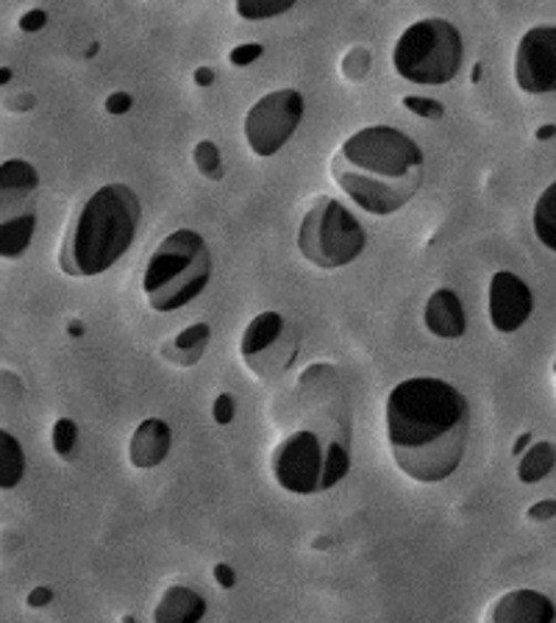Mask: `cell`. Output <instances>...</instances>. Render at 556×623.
Wrapping results in <instances>:
<instances>
[{"label": "cell", "instance_id": "cell-30", "mask_svg": "<svg viewBox=\"0 0 556 623\" xmlns=\"http://www.w3.org/2000/svg\"><path fill=\"white\" fill-rule=\"evenodd\" d=\"M251 56H259V48L256 45H251V48H248V51L231 53V59H234V62H248V59H251Z\"/></svg>", "mask_w": 556, "mask_h": 623}, {"label": "cell", "instance_id": "cell-32", "mask_svg": "<svg viewBox=\"0 0 556 623\" xmlns=\"http://www.w3.org/2000/svg\"><path fill=\"white\" fill-rule=\"evenodd\" d=\"M526 443H528V435H523V437H521V440H517V446H515V454H521V451H523V446H526Z\"/></svg>", "mask_w": 556, "mask_h": 623}, {"label": "cell", "instance_id": "cell-8", "mask_svg": "<svg viewBox=\"0 0 556 623\" xmlns=\"http://www.w3.org/2000/svg\"><path fill=\"white\" fill-rule=\"evenodd\" d=\"M40 218V173L31 162L0 159V259L29 251Z\"/></svg>", "mask_w": 556, "mask_h": 623}, {"label": "cell", "instance_id": "cell-16", "mask_svg": "<svg viewBox=\"0 0 556 623\" xmlns=\"http://www.w3.org/2000/svg\"><path fill=\"white\" fill-rule=\"evenodd\" d=\"M207 615V599L187 584L165 590L154 610V623H201Z\"/></svg>", "mask_w": 556, "mask_h": 623}, {"label": "cell", "instance_id": "cell-4", "mask_svg": "<svg viewBox=\"0 0 556 623\" xmlns=\"http://www.w3.org/2000/svg\"><path fill=\"white\" fill-rule=\"evenodd\" d=\"M212 279V251L192 229L167 235L150 253L143 273V292L156 312H176L196 301Z\"/></svg>", "mask_w": 556, "mask_h": 623}, {"label": "cell", "instance_id": "cell-22", "mask_svg": "<svg viewBox=\"0 0 556 623\" xmlns=\"http://www.w3.org/2000/svg\"><path fill=\"white\" fill-rule=\"evenodd\" d=\"M196 162H198V167L203 170V176H209V178H220L223 176V167H220V154H218V148H214L212 143H201L196 148Z\"/></svg>", "mask_w": 556, "mask_h": 623}, {"label": "cell", "instance_id": "cell-11", "mask_svg": "<svg viewBox=\"0 0 556 623\" xmlns=\"http://www.w3.org/2000/svg\"><path fill=\"white\" fill-rule=\"evenodd\" d=\"M515 81L528 95L556 92V25H537L517 42Z\"/></svg>", "mask_w": 556, "mask_h": 623}, {"label": "cell", "instance_id": "cell-13", "mask_svg": "<svg viewBox=\"0 0 556 623\" xmlns=\"http://www.w3.org/2000/svg\"><path fill=\"white\" fill-rule=\"evenodd\" d=\"M487 623H556V606L539 590H510L490 606Z\"/></svg>", "mask_w": 556, "mask_h": 623}, {"label": "cell", "instance_id": "cell-23", "mask_svg": "<svg viewBox=\"0 0 556 623\" xmlns=\"http://www.w3.org/2000/svg\"><path fill=\"white\" fill-rule=\"evenodd\" d=\"M290 7H293V3H248V0H240V3H237V12L248 20H259L270 18V14L287 12Z\"/></svg>", "mask_w": 556, "mask_h": 623}, {"label": "cell", "instance_id": "cell-15", "mask_svg": "<svg viewBox=\"0 0 556 623\" xmlns=\"http://www.w3.org/2000/svg\"><path fill=\"white\" fill-rule=\"evenodd\" d=\"M423 321L426 329L440 340H459L468 332L465 307H462L457 292L448 290V287L434 290V295L426 301Z\"/></svg>", "mask_w": 556, "mask_h": 623}, {"label": "cell", "instance_id": "cell-20", "mask_svg": "<svg viewBox=\"0 0 556 623\" xmlns=\"http://www.w3.org/2000/svg\"><path fill=\"white\" fill-rule=\"evenodd\" d=\"M534 235L548 251L556 253V181L543 189L534 206Z\"/></svg>", "mask_w": 556, "mask_h": 623}, {"label": "cell", "instance_id": "cell-9", "mask_svg": "<svg viewBox=\"0 0 556 623\" xmlns=\"http://www.w3.org/2000/svg\"><path fill=\"white\" fill-rule=\"evenodd\" d=\"M301 351V329L282 312H262L248 323L240 340L242 365L256 382L270 384L293 367Z\"/></svg>", "mask_w": 556, "mask_h": 623}, {"label": "cell", "instance_id": "cell-2", "mask_svg": "<svg viewBox=\"0 0 556 623\" xmlns=\"http://www.w3.org/2000/svg\"><path fill=\"white\" fill-rule=\"evenodd\" d=\"M426 159L409 134L392 126H367L339 145L332 159L337 187L370 215H396L418 195Z\"/></svg>", "mask_w": 556, "mask_h": 623}, {"label": "cell", "instance_id": "cell-14", "mask_svg": "<svg viewBox=\"0 0 556 623\" xmlns=\"http://www.w3.org/2000/svg\"><path fill=\"white\" fill-rule=\"evenodd\" d=\"M172 448V429L161 418H145L134 429L132 443H128V459L134 468L154 470L167 459Z\"/></svg>", "mask_w": 556, "mask_h": 623}, {"label": "cell", "instance_id": "cell-18", "mask_svg": "<svg viewBox=\"0 0 556 623\" xmlns=\"http://www.w3.org/2000/svg\"><path fill=\"white\" fill-rule=\"evenodd\" d=\"M25 476V451L12 432L0 429V490H14Z\"/></svg>", "mask_w": 556, "mask_h": 623}, {"label": "cell", "instance_id": "cell-5", "mask_svg": "<svg viewBox=\"0 0 556 623\" xmlns=\"http://www.w3.org/2000/svg\"><path fill=\"white\" fill-rule=\"evenodd\" d=\"M270 474L293 496L326 492L350 474V443L328 440L310 426H298L275 443Z\"/></svg>", "mask_w": 556, "mask_h": 623}, {"label": "cell", "instance_id": "cell-10", "mask_svg": "<svg viewBox=\"0 0 556 623\" xmlns=\"http://www.w3.org/2000/svg\"><path fill=\"white\" fill-rule=\"evenodd\" d=\"M304 121V97L298 90H275L251 106L245 117L248 145L256 156H273L293 139Z\"/></svg>", "mask_w": 556, "mask_h": 623}, {"label": "cell", "instance_id": "cell-21", "mask_svg": "<svg viewBox=\"0 0 556 623\" xmlns=\"http://www.w3.org/2000/svg\"><path fill=\"white\" fill-rule=\"evenodd\" d=\"M75 446H78V426L70 418H59L56 426H53V451L62 459H70Z\"/></svg>", "mask_w": 556, "mask_h": 623}, {"label": "cell", "instance_id": "cell-7", "mask_svg": "<svg viewBox=\"0 0 556 623\" xmlns=\"http://www.w3.org/2000/svg\"><path fill=\"white\" fill-rule=\"evenodd\" d=\"M367 235L359 220L334 198H317L298 229V248L315 268L339 270L361 257Z\"/></svg>", "mask_w": 556, "mask_h": 623}, {"label": "cell", "instance_id": "cell-1", "mask_svg": "<svg viewBox=\"0 0 556 623\" xmlns=\"http://www.w3.org/2000/svg\"><path fill=\"white\" fill-rule=\"evenodd\" d=\"M385 429L401 474L420 485H437L457 474L465 459L471 404L445 378H403L387 395Z\"/></svg>", "mask_w": 556, "mask_h": 623}, {"label": "cell", "instance_id": "cell-25", "mask_svg": "<svg viewBox=\"0 0 556 623\" xmlns=\"http://www.w3.org/2000/svg\"><path fill=\"white\" fill-rule=\"evenodd\" d=\"M214 418H218L220 426H225L234 418V398H231V395H220V398L214 401Z\"/></svg>", "mask_w": 556, "mask_h": 623}, {"label": "cell", "instance_id": "cell-29", "mask_svg": "<svg viewBox=\"0 0 556 623\" xmlns=\"http://www.w3.org/2000/svg\"><path fill=\"white\" fill-rule=\"evenodd\" d=\"M214 573H218V577H220V584H223V588H231V584H234V573H231L225 565L214 568Z\"/></svg>", "mask_w": 556, "mask_h": 623}, {"label": "cell", "instance_id": "cell-27", "mask_svg": "<svg viewBox=\"0 0 556 623\" xmlns=\"http://www.w3.org/2000/svg\"><path fill=\"white\" fill-rule=\"evenodd\" d=\"M45 20H48V14L45 12H31V14H25L23 18V31H36V29H42L45 25Z\"/></svg>", "mask_w": 556, "mask_h": 623}, {"label": "cell", "instance_id": "cell-24", "mask_svg": "<svg viewBox=\"0 0 556 623\" xmlns=\"http://www.w3.org/2000/svg\"><path fill=\"white\" fill-rule=\"evenodd\" d=\"M526 515H528V521H537V523L550 521V518H556V501L554 498H548V501L534 503V507H528Z\"/></svg>", "mask_w": 556, "mask_h": 623}, {"label": "cell", "instance_id": "cell-12", "mask_svg": "<svg viewBox=\"0 0 556 623\" xmlns=\"http://www.w3.org/2000/svg\"><path fill=\"white\" fill-rule=\"evenodd\" d=\"M534 312V295L521 276L499 270L490 279V323L495 332L512 334L528 323Z\"/></svg>", "mask_w": 556, "mask_h": 623}, {"label": "cell", "instance_id": "cell-3", "mask_svg": "<svg viewBox=\"0 0 556 623\" xmlns=\"http://www.w3.org/2000/svg\"><path fill=\"white\" fill-rule=\"evenodd\" d=\"M143 220V204L126 184H106L81 204L62 240L59 268L75 279L101 276L128 253Z\"/></svg>", "mask_w": 556, "mask_h": 623}, {"label": "cell", "instance_id": "cell-19", "mask_svg": "<svg viewBox=\"0 0 556 623\" xmlns=\"http://www.w3.org/2000/svg\"><path fill=\"white\" fill-rule=\"evenodd\" d=\"M556 468V446L554 443H534L517 463V479L523 485H537L550 470Z\"/></svg>", "mask_w": 556, "mask_h": 623}, {"label": "cell", "instance_id": "cell-17", "mask_svg": "<svg viewBox=\"0 0 556 623\" xmlns=\"http://www.w3.org/2000/svg\"><path fill=\"white\" fill-rule=\"evenodd\" d=\"M209 340H212V329H209V323L187 326L183 332H178L170 343L161 345V360L178 367L198 365V362L203 360V354H207Z\"/></svg>", "mask_w": 556, "mask_h": 623}, {"label": "cell", "instance_id": "cell-6", "mask_svg": "<svg viewBox=\"0 0 556 623\" xmlns=\"http://www.w3.org/2000/svg\"><path fill=\"white\" fill-rule=\"evenodd\" d=\"M465 45L457 25L442 18H426L409 25L396 42L392 64L403 81L440 86L457 79Z\"/></svg>", "mask_w": 556, "mask_h": 623}, {"label": "cell", "instance_id": "cell-31", "mask_svg": "<svg viewBox=\"0 0 556 623\" xmlns=\"http://www.w3.org/2000/svg\"><path fill=\"white\" fill-rule=\"evenodd\" d=\"M554 132H556L554 126H550V128H539L537 137H539V139H548V137H554Z\"/></svg>", "mask_w": 556, "mask_h": 623}, {"label": "cell", "instance_id": "cell-26", "mask_svg": "<svg viewBox=\"0 0 556 623\" xmlns=\"http://www.w3.org/2000/svg\"><path fill=\"white\" fill-rule=\"evenodd\" d=\"M407 106H412V110H423V112H420L423 117H440L442 115V106L434 101H418V97H409Z\"/></svg>", "mask_w": 556, "mask_h": 623}, {"label": "cell", "instance_id": "cell-33", "mask_svg": "<svg viewBox=\"0 0 556 623\" xmlns=\"http://www.w3.org/2000/svg\"><path fill=\"white\" fill-rule=\"evenodd\" d=\"M554 373H556V365H554Z\"/></svg>", "mask_w": 556, "mask_h": 623}, {"label": "cell", "instance_id": "cell-28", "mask_svg": "<svg viewBox=\"0 0 556 623\" xmlns=\"http://www.w3.org/2000/svg\"><path fill=\"white\" fill-rule=\"evenodd\" d=\"M51 599H53L51 590H48V588H40V590H34V593L29 595V604H31V606H45L48 601H51Z\"/></svg>", "mask_w": 556, "mask_h": 623}]
</instances>
